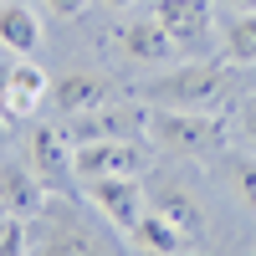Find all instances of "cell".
I'll return each mask as SVG.
<instances>
[{
  "label": "cell",
  "mask_w": 256,
  "mask_h": 256,
  "mask_svg": "<svg viewBox=\"0 0 256 256\" xmlns=\"http://www.w3.org/2000/svg\"><path fill=\"white\" fill-rule=\"evenodd\" d=\"M148 138H154L164 154L180 159H216L230 144V123L220 113H184V108H164L148 118Z\"/></svg>",
  "instance_id": "7a4b0ae2"
},
{
  "label": "cell",
  "mask_w": 256,
  "mask_h": 256,
  "mask_svg": "<svg viewBox=\"0 0 256 256\" xmlns=\"http://www.w3.org/2000/svg\"><path fill=\"white\" fill-rule=\"evenodd\" d=\"M236 128H241V144L256 154V98H251V102H241V123H236Z\"/></svg>",
  "instance_id": "ac0fdd59"
},
{
  "label": "cell",
  "mask_w": 256,
  "mask_h": 256,
  "mask_svg": "<svg viewBox=\"0 0 256 256\" xmlns=\"http://www.w3.org/2000/svg\"><path fill=\"white\" fill-rule=\"evenodd\" d=\"M154 20L190 52L216 31V0H154Z\"/></svg>",
  "instance_id": "ba28073f"
},
{
  "label": "cell",
  "mask_w": 256,
  "mask_h": 256,
  "mask_svg": "<svg viewBox=\"0 0 256 256\" xmlns=\"http://www.w3.org/2000/svg\"><path fill=\"white\" fill-rule=\"evenodd\" d=\"M46 98H52L46 72H41L31 56H20V62H10V67H0V118H6V123L31 118Z\"/></svg>",
  "instance_id": "5b68a950"
},
{
  "label": "cell",
  "mask_w": 256,
  "mask_h": 256,
  "mask_svg": "<svg viewBox=\"0 0 256 256\" xmlns=\"http://www.w3.org/2000/svg\"><path fill=\"white\" fill-rule=\"evenodd\" d=\"M67 138L72 144H98V138H148V113L144 108H92L67 118Z\"/></svg>",
  "instance_id": "52a82bcc"
},
{
  "label": "cell",
  "mask_w": 256,
  "mask_h": 256,
  "mask_svg": "<svg viewBox=\"0 0 256 256\" xmlns=\"http://www.w3.org/2000/svg\"><path fill=\"white\" fill-rule=\"evenodd\" d=\"M10 230H16V220L6 216V220H0V241H6V236H10Z\"/></svg>",
  "instance_id": "cb8c5ba5"
},
{
  "label": "cell",
  "mask_w": 256,
  "mask_h": 256,
  "mask_svg": "<svg viewBox=\"0 0 256 256\" xmlns=\"http://www.w3.org/2000/svg\"><path fill=\"white\" fill-rule=\"evenodd\" d=\"M226 184L246 210H256V154H236L226 164Z\"/></svg>",
  "instance_id": "e0dca14e"
},
{
  "label": "cell",
  "mask_w": 256,
  "mask_h": 256,
  "mask_svg": "<svg viewBox=\"0 0 256 256\" xmlns=\"http://www.w3.org/2000/svg\"><path fill=\"white\" fill-rule=\"evenodd\" d=\"M31 256H113V251L98 236H88L82 226H72V220H52L41 230V241L31 246Z\"/></svg>",
  "instance_id": "5bb4252c"
},
{
  "label": "cell",
  "mask_w": 256,
  "mask_h": 256,
  "mask_svg": "<svg viewBox=\"0 0 256 256\" xmlns=\"http://www.w3.org/2000/svg\"><path fill=\"white\" fill-rule=\"evenodd\" d=\"M108 10H128V6H138V0H102Z\"/></svg>",
  "instance_id": "603a6c76"
},
{
  "label": "cell",
  "mask_w": 256,
  "mask_h": 256,
  "mask_svg": "<svg viewBox=\"0 0 256 256\" xmlns=\"http://www.w3.org/2000/svg\"><path fill=\"white\" fill-rule=\"evenodd\" d=\"M128 236H134V246H138L144 256H180V251H190V246H195V241H190L184 230L164 216V210H154V205L144 210V220L128 230Z\"/></svg>",
  "instance_id": "4fadbf2b"
},
{
  "label": "cell",
  "mask_w": 256,
  "mask_h": 256,
  "mask_svg": "<svg viewBox=\"0 0 256 256\" xmlns=\"http://www.w3.org/2000/svg\"><path fill=\"white\" fill-rule=\"evenodd\" d=\"M6 144H10V123L0 118V154H6Z\"/></svg>",
  "instance_id": "7402d4cb"
},
{
  "label": "cell",
  "mask_w": 256,
  "mask_h": 256,
  "mask_svg": "<svg viewBox=\"0 0 256 256\" xmlns=\"http://www.w3.org/2000/svg\"><path fill=\"white\" fill-rule=\"evenodd\" d=\"M41 16L26 6V0H0V46L16 56H36L41 52Z\"/></svg>",
  "instance_id": "7c38bea8"
},
{
  "label": "cell",
  "mask_w": 256,
  "mask_h": 256,
  "mask_svg": "<svg viewBox=\"0 0 256 256\" xmlns=\"http://www.w3.org/2000/svg\"><path fill=\"white\" fill-rule=\"evenodd\" d=\"M108 92H113V82L102 77V72H67L52 88V102H56V113H92V108H108Z\"/></svg>",
  "instance_id": "30bf717a"
},
{
  "label": "cell",
  "mask_w": 256,
  "mask_h": 256,
  "mask_svg": "<svg viewBox=\"0 0 256 256\" xmlns=\"http://www.w3.org/2000/svg\"><path fill=\"white\" fill-rule=\"evenodd\" d=\"M180 52L184 46L159 26V20H134V26H123V56L138 62V67H164V62H174Z\"/></svg>",
  "instance_id": "8fae6325"
},
{
  "label": "cell",
  "mask_w": 256,
  "mask_h": 256,
  "mask_svg": "<svg viewBox=\"0 0 256 256\" xmlns=\"http://www.w3.org/2000/svg\"><path fill=\"white\" fill-rule=\"evenodd\" d=\"M0 256H20V226L10 230V236H6V241H0Z\"/></svg>",
  "instance_id": "ffe728a7"
},
{
  "label": "cell",
  "mask_w": 256,
  "mask_h": 256,
  "mask_svg": "<svg viewBox=\"0 0 256 256\" xmlns=\"http://www.w3.org/2000/svg\"><path fill=\"white\" fill-rule=\"evenodd\" d=\"M26 164H31V174L46 184V190L72 184L77 169H72V138H67V128L36 123V128H31V144H26Z\"/></svg>",
  "instance_id": "277c9868"
},
{
  "label": "cell",
  "mask_w": 256,
  "mask_h": 256,
  "mask_svg": "<svg viewBox=\"0 0 256 256\" xmlns=\"http://www.w3.org/2000/svg\"><path fill=\"white\" fill-rule=\"evenodd\" d=\"M144 98L154 108H184V113H220L230 102V77L210 62H184L180 72H164L159 82H148Z\"/></svg>",
  "instance_id": "6da1fadb"
},
{
  "label": "cell",
  "mask_w": 256,
  "mask_h": 256,
  "mask_svg": "<svg viewBox=\"0 0 256 256\" xmlns=\"http://www.w3.org/2000/svg\"><path fill=\"white\" fill-rule=\"evenodd\" d=\"M72 169L77 180H113V174H144L148 154L144 138H98V144H72Z\"/></svg>",
  "instance_id": "3957f363"
},
{
  "label": "cell",
  "mask_w": 256,
  "mask_h": 256,
  "mask_svg": "<svg viewBox=\"0 0 256 256\" xmlns=\"http://www.w3.org/2000/svg\"><path fill=\"white\" fill-rule=\"evenodd\" d=\"M220 52H226V62H236V67H256V10L230 16V26L220 36Z\"/></svg>",
  "instance_id": "9a60e30c"
},
{
  "label": "cell",
  "mask_w": 256,
  "mask_h": 256,
  "mask_svg": "<svg viewBox=\"0 0 256 256\" xmlns=\"http://www.w3.org/2000/svg\"><path fill=\"white\" fill-rule=\"evenodd\" d=\"M88 200L113 230H134L144 220V184L138 174H113V180H88Z\"/></svg>",
  "instance_id": "8992f818"
},
{
  "label": "cell",
  "mask_w": 256,
  "mask_h": 256,
  "mask_svg": "<svg viewBox=\"0 0 256 256\" xmlns=\"http://www.w3.org/2000/svg\"><path fill=\"white\" fill-rule=\"evenodd\" d=\"M0 205L10 220H36L46 210V184L31 174V164H6L0 169Z\"/></svg>",
  "instance_id": "9c48e42d"
},
{
  "label": "cell",
  "mask_w": 256,
  "mask_h": 256,
  "mask_svg": "<svg viewBox=\"0 0 256 256\" xmlns=\"http://www.w3.org/2000/svg\"><path fill=\"white\" fill-rule=\"evenodd\" d=\"M154 210H164V216L174 220V226L184 230L190 241H200V230H205V216H200V205H195V200H184V195H180V190H164Z\"/></svg>",
  "instance_id": "2e32d148"
},
{
  "label": "cell",
  "mask_w": 256,
  "mask_h": 256,
  "mask_svg": "<svg viewBox=\"0 0 256 256\" xmlns=\"http://www.w3.org/2000/svg\"><path fill=\"white\" fill-rule=\"evenodd\" d=\"M41 6H46L52 16H82V10H88V0H41Z\"/></svg>",
  "instance_id": "d6986e66"
},
{
  "label": "cell",
  "mask_w": 256,
  "mask_h": 256,
  "mask_svg": "<svg viewBox=\"0 0 256 256\" xmlns=\"http://www.w3.org/2000/svg\"><path fill=\"white\" fill-rule=\"evenodd\" d=\"M216 6H226L230 16H241V10H256V0H216Z\"/></svg>",
  "instance_id": "44dd1931"
}]
</instances>
